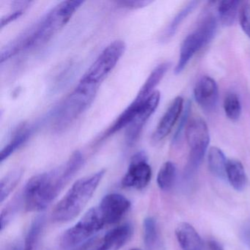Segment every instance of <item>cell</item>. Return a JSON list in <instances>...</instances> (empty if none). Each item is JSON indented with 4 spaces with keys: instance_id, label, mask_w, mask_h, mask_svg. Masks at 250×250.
<instances>
[{
    "instance_id": "1",
    "label": "cell",
    "mask_w": 250,
    "mask_h": 250,
    "mask_svg": "<svg viewBox=\"0 0 250 250\" xmlns=\"http://www.w3.org/2000/svg\"><path fill=\"white\" fill-rule=\"evenodd\" d=\"M62 167L32 177L26 184L23 201L27 211L44 210L68 184Z\"/></svg>"
},
{
    "instance_id": "2",
    "label": "cell",
    "mask_w": 250,
    "mask_h": 250,
    "mask_svg": "<svg viewBox=\"0 0 250 250\" xmlns=\"http://www.w3.org/2000/svg\"><path fill=\"white\" fill-rule=\"evenodd\" d=\"M83 3L81 0H69L57 5L36 25L24 32L27 39L25 50L40 47L49 42L65 27Z\"/></svg>"
},
{
    "instance_id": "3",
    "label": "cell",
    "mask_w": 250,
    "mask_h": 250,
    "mask_svg": "<svg viewBox=\"0 0 250 250\" xmlns=\"http://www.w3.org/2000/svg\"><path fill=\"white\" fill-rule=\"evenodd\" d=\"M104 175L105 170L102 169L76 181L55 206L52 219L67 222L75 219L87 206Z\"/></svg>"
},
{
    "instance_id": "4",
    "label": "cell",
    "mask_w": 250,
    "mask_h": 250,
    "mask_svg": "<svg viewBox=\"0 0 250 250\" xmlns=\"http://www.w3.org/2000/svg\"><path fill=\"white\" fill-rule=\"evenodd\" d=\"M98 89V85L80 82L55 110L53 118L55 130L65 129L77 119L93 103Z\"/></svg>"
},
{
    "instance_id": "5",
    "label": "cell",
    "mask_w": 250,
    "mask_h": 250,
    "mask_svg": "<svg viewBox=\"0 0 250 250\" xmlns=\"http://www.w3.org/2000/svg\"><path fill=\"white\" fill-rule=\"evenodd\" d=\"M185 135L190 152L184 169V176L189 178L198 169L208 147L210 135L206 121L200 118L191 120L187 124Z\"/></svg>"
},
{
    "instance_id": "6",
    "label": "cell",
    "mask_w": 250,
    "mask_h": 250,
    "mask_svg": "<svg viewBox=\"0 0 250 250\" xmlns=\"http://www.w3.org/2000/svg\"><path fill=\"white\" fill-rule=\"evenodd\" d=\"M217 21L213 16L203 19L198 27L187 36L180 49V56L175 68V74H179L187 66L192 57L208 44L216 33Z\"/></svg>"
},
{
    "instance_id": "7",
    "label": "cell",
    "mask_w": 250,
    "mask_h": 250,
    "mask_svg": "<svg viewBox=\"0 0 250 250\" xmlns=\"http://www.w3.org/2000/svg\"><path fill=\"white\" fill-rule=\"evenodd\" d=\"M125 50V43L123 41H115L111 43L104 49L80 82L99 86L116 66Z\"/></svg>"
},
{
    "instance_id": "8",
    "label": "cell",
    "mask_w": 250,
    "mask_h": 250,
    "mask_svg": "<svg viewBox=\"0 0 250 250\" xmlns=\"http://www.w3.org/2000/svg\"><path fill=\"white\" fill-rule=\"evenodd\" d=\"M106 225L99 207L90 209L72 228L67 229L61 239L62 248L69 249L84 242Z\"/></svg>"
},
{
    "instance_id": "9",
    "label": "cell",
    "mask_w": 250,
    "mask_h": 250,
    "mask_svg": "<svg viewBox=\"0 0 250 250\" xmlns=\"http://www.w3.org/2000/svg\"><path fill=\"white\" fill-rule=\"evenodd\" d=\"M152 171L147 163V157L143 151L131 158L128 171L122 179L123 187L142 189L147 187L151 179Z\"/></svg>"
},
{
    "instance_id": "10",
    "label": "cell",
    "mask_w": 250,
    "mask_h": 250,
    "mask_svg": "<svg viewBox=\"0 0 250 250\" xmlns=\"http://www.w3.org/2000/svg\"><path fill=\"white\" fill-rule=\"evenodd\" d=\"M160 98V93L155 91L142 104L138 113L126 128L125 140L127 146H132L137 143L146 122L158 107Z\"/></svg>"
},
{
    "instance_id": "11",
    "label": "cell",
    "mask_w": 250,
    "mask_h": 250,
    "mask_svg": "<svg viewBox=\"0 0 250 250\" xmlns=\"http://www.w3.org/2000/svg\"><path fill=\"white\" fill-rule=\"evenodd\" d=\"M131 203L121 194L112 193L104 196L98 206L106 225L118 223L129 210Z\"/></svg>"
},
{
    "instance_id": "12",
    "label": "cell",
    "mask_w": 250,
    "mask_h": 250,
    "mask_svg": "<svg viewBox=\"0 0 250 250\" xmlns=\"http://www.w3.org/2000/svg\"><path fill=\"white\" fill-rule=\"evenodd\" d=\"M194 96L202 109L207 112L213 110L219 97V90L215 80L207 76L200 78L194 87Z\"/></svg>"
},
{
    "instance_id": "13",
    "label": "cell",
    "mask_w": 250,
    "mask_h": 250,
    "mask_svg": "<svg viewBox=\"0 0 250 250\" xmlns=\"http://www.w3.org/2000/svg\"><path fill=\"white\" fill-rule=\"evenodd\" d=\"M184 109V99L178 96L172 101L168 109L159 121L154 133L152 136V140L154 143H159L166 138L173 128L174 125L179 119L180 115Z\"/></svg>"
},
{
    "instance_id": "14",
    "label": "cell",
    "mask_w": 250,
    "mask_h": 250,
    "mask_svg": "<svg viewBox=\"0 0 250 250\" xmlns=\"http://www.w3.org/2000/svg\"><path fill=\"white\" fill-rule=\"evenodd\" d=\"M132 233L133 228L129 224L116 227L105 235L96 250H120L128 242Z\"/></svg>"
},
{
    "instance_id": "15",
    "label": "cell",
    "mask_w": 250,
    "mask_h": 250,
    "mask_svg": "<svg viewBox=\"0 0 250 250\" xmlns=\"http://www.w3.org/2000/svg\"><path fill=\"white\" fill-rule=\"evenodd\" d=\"M177 239L184 250H202L203 242L196 229L187 222H182L175 230Z\"/></svg>"
},
{
    "instance_id": "16",
    "label": "cell",
    "mask_w": 250,
    "mask_h": 250,
    "mask_svg": "<svg viewBox=\"0 0 250 250\" xmlns=\"http://www.w3.org/2000/svg\"><path fill=\"white\" fill-rule=\"evenodd\" d=\"M170 66L171 63L169 62H163L157 65L150 73L144 84L142 86L134 100L140 102H145L153 92H155V87L159 84Z\"/></svg>"
},
{
    "instance_id": "17",
    "label": "cell",
    "mask_w": 250,
    "mask_h": 250,
    "mask_svg": "<svg viewBox=\"0 0 250 250\" xmlns=\"http://www.w3.org/2000/svg\"><path fill=\"white\" fill-rule=\"evenodd\" d=\"M35 128L33 125H21L19 127L13 135L10 143L1 150L0 153V162H3L5 159L11 156L14 152L17 151L21 146H24L31 137Z\"/></svg>"
},
{
    "instance_id": "18",
    "label": "cell",
    "mask_w": 250,
    "mask_h": 250,
    "mask_svg": "<svg viewBox=\"0 0 250 250\" xmlns=\"http://www.w3.org/2000/svg\"><path fill=\"white\" fill-rule=\"evenodd\" d=\"M226 176L230 185L236 191H242L247 184V177L244 166L239 161L232 159L227 163Z\"/></svg>"
},
{
    "instance_id": "19",
    "label": "cell",
    "mask_w": 250,
    "mask_h": 250,
    "mask_svg": "<svg viewBox=\"0 0 250 250\" xmlns=\"http://www.w3.org/2000/svg\"><path fill=\"white\" fill-rule=\"evenodd\" d=\"M199 2L196 1H192V2H188L184 8H183L178 14L174 17L173 20H172L169 25L167 26L163 34H162L161 40L162 42H167L173 37L174 35L176 33L178 30V27L181 25V23L187 19V17L190 14L193 12L194 9L197 7Z\"/></svg>"
},
{
    "instance_id": "20",
    "label": "cell",
    "mask_w": 250,
    "mask_h": 250,
    "mask_svg": "<svg viewBox=\"0 0 250 250\" xmlns=\"http://www.w3.org/2000/svg\"><path fill=\"white\" fill-rule=\"evenodd\" d=\"M208 167L210 172L220 178L226 176V168L228 161L221 149L217 147H211L208 150Z\"/></svg>"
},
{
    "instance_id": "21",
    "label": "cell",
    "mask_w": 250,
    "mask_h": 250,
    "mask_svg": "<svg viewBox=\"0 0 250 250\" xmlns=\"http://www.w3.org/2000/svg\"><path fill=\"white\" fill-rule=\"evenodd\" d=\"M45 224V217L43 215L37 216L30 225V228L26 235L24 243V250H36Z\"/></svg>"
},
{
    "instance_id": "22",
    "label": "cell",
    "mask_w": 250,
    "mask_h": 250,
    "mask_svg": "<svg viewBox=\"0 0 250 250\" xmlns=\"http://www.w3.org/2000/svg\"><path fill=\"white\" fill-rule=\"evenodd\" d=\"M239 1L237 0H224L218 5L217 11L221 23L225 26H231L236 19Z\"/></svg>"
},
{
    "instance_id": "23",
    "label": "cell",
    "mask_w": 250,
    "mask_h": 250,
    "mask_svg": "<svg viewBox=\"0 0 250 250\" xmlns=\"http://www.w3.org/2000/svg\"><path fill=\"white\" fill-rule=\"evenodd\" d=\"M23 171L21 169H16L7 174L0 181V203L11 194L18 185L22 176Z\"/></svg>"
},
{
    "instance_id": "24",
    "label": "cell",
    "mask_w": 250,
    "mask_h": 250,
    "mask_svg": "<svg viewBox=\"0 0 250 250\" xmlns=\"http://www.w3.org/2000/svg\"><path fill=\"white\" fill-rule=\"evenodd\" d=\"M176 176V167L172 162H167L162 165L157 175V184L161 189L167 191L171 188Z\"/></svg>"
},
{
    "instance_id": "25",
    "label": "cell",
    "mask_w": 250,
    "mask_h": 250,
    "mask_svg": "<svg viewBox=\"0 0 250 250\" xmlns=\"http://www.w3.org/2000/svg\"><path fill=\"white\" fill-rule=\"evenodd\" d=\"M224 110L225 115L232 121L239 119L241 115V104L238 96L235 93H230L227 95L224 100Z\"/></svg>"
},
{
    "instance_id": "26",
    "label": "cell",
    "mask_w": 250,
    "mask_h": 250,
    "mask_svg": "<svg viewBox=\"0 0 250 250\" xmlns=\"http://www.w3.org/2000/svg\"><path fill=\"white\" fill-rule=\"evenodd\" d=\"M158 238L157 225L154 218H146L143 222V240L146 247L151 250L156 245Z\"/></svg>"
},
{
    "instance_id": "27",
    "label": "cell",
    "mask_w": 250,
    "mask_h": 250,
    "mask_svg": "<svg viewBox=\"0 0 250 250\" xmlns=\"http://www.w3.org/2000/svg\"><path fill=\"white\" fill-rule=\"evenodd\" d=\"M240 25L245 34L250 38V5L245 4L240 11Z\"/></svg>"
},
{
    "instance_id": "28",
    "label": "cell",
    "mask_w": 250,
    "mask_h": 250,
    "mask_svg": "<svg viewBox=\"0 0 250 250\" xmlns=\"http://www.w3.org/2000/svg\"><path fill=\"white\" fill-rule=\"evenodd\" d=\"M190 110H191V104H190L189 102H188L187 104L186 105L185 109H184V112H183L179 125H178V128H177L175 135H174L173 139H172V143L173 144H176L179 141L180 139H181L183 130L185 128L186 124H187V121H188Z\"/></svg>"
},
{
    "instance_id": "29",
    "label": "cell",
    "mask_w": 250,
    "mask_h": 250,
    "mask_svg": "<svg viewBox=\"0 0 250 250\" xmlns=\"http://www.w3.org/2000/svg\"><path fill=\"white\" fill-rule=\"evenodd\" d=\"M151 1H137V0H132V1H120L117 2V4L120 6L124 8H130V9H137V8H141L143 7L147 6L149 4L151 3Z\"/></svg>"
},
{
    "instance_id": "30",
    "label": "cell",
    "mask_w": 250,
    "mask_h": 250,
    "mask_svg": "<svg viewBox=\"0 0 250 250\" xmlns=\"http://www.w3.org/2000/svg\"><path fill=\"white\" fill-rule=\"evenodd\" d=\"M24 11H25V9H17L13 14L7 16L6 17H3L2 20H1V23H0V24H1V28H2L4 26L9 24V23L15 21L17 19L20 18V17L24 14Z\"/></svg>"
},
{
    "instance_id": "31",
    "label": "cell",
    "mask_w": 250,
    "mask_h": 250,
    "mask_svg": "<svg viewBox=\"0 0 250 250\" xmlns=\"http://www.w3.org/2000/svg\"><path fill=\"white\" fill-rule=\"evenodd\" d=\"M208 246L210 250H224L222 246L215 241H210L209 242Z\"/></svg>"
},
{
    "instance_id": "32",
    "label": "cell",
    "mask_w": 250,
    "mask_h": 250,
    "mask_svg": "<svg viewBox=\"0 0 250 250\" xmlns=\"http://www.w3.org/2000/svg\"><path fill=\"white\" fill-rule=\"evenodd\" d=\"M135 250V249H133V250Z\"/></svg>"
}]
</instances>
